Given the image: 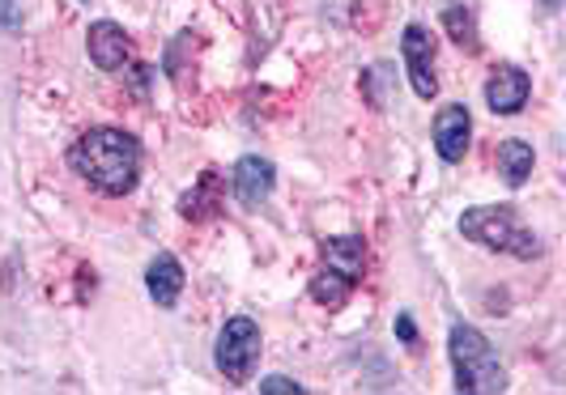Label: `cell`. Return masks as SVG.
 Segmentation results:
<instances>
[{
	"label": "cell",
	"instance_id": "ffe728a7",
	"mask_svg": "<svg viewBox=\"0 0 566 395\" xmlns=\"http://www.w3.org/2000/svg\"><path fill=\"white\" fill-rule=\"evenodd\" d=\"M82 4H90V0H82Z\"/></svg>",
	"mask_w": 566,
	"mask_h": 395
},
{
	"label": "cell",
	"instance_id": "ba28073f",
	"mask_svg": "<svg viewBox=\"0 0 566 395\" xmlns=\"http://www.w3.org/2000/svg\"><path fill=\"white\" fill-rule=\"evenodd\" d=\"M469 137H473V119H469L464 103H448L443 111L434 115V149H439V158L448 167H455L469 153Z\"/></svg>",
	"mask_w": 566,
	"mask_h": 395
},
{
	"label": "cell",
	"instance_id": "7a4b0ae2",
	"mask_svg": "<svg viewBox=\"0 0 566 395\" xmlns=\"http://www.w3.org/2000/svg\"><path fill=\"white\" fill-rule=\"evenodd\" d=\"M448 353H452L455 392H464V395L507 392V370L499 362L494 344H490L473 323H455L452 337H448Z\"/></svg>",
	"mask_w": 566,
	"mask_h": 395
},
{
	"label": "cell",
	"instance_id": "4fadbf2b",
	"mask_svg": "<svg viewBox=\"0 0 566 395\" xmlns=\"http://www.w3.org/2000/svg\"><path fill=\"white\" fill-rule=\"evenodd\" d=\"M533 162H537V153H533V145L528 141L499 145V174H503L507 188H524L528 174H533Z\"/></svg>",
	"mask_w": 566,
	"mask_h": 395
},
{
	"label": "cell",
	"instance_id": "9c48e42d",
	"mask_svg": "<svg viewBox=\"0 0 566 395\" xmlns=\"http://www.w3.org/2000/svg\"><path fill=\"white\" fill-rule=\"evenodd\" d=\"M85 52H90V60H94L103 73H115V68H124V64H128L133 43H128L124 26H115V22L103 18V22H94L90 34H85Z\"/></svg>",
	"mask_w": 566,
	"mask_h": 395
},
{
	"label": "cell",
	"instance_id": "5bb4252c",
	"mask_svg": "<svg viewBox=\"0 0 566 395\" xmlns=\"http://www.w3.org/2000/svg\"><path fill=\"white\" fill-rule=\"evenodd\" d=\"M443 26H448V34H452V43H460L464 52H478V47H482V39H478V22H473V4L452 0V4L443 9Z\"/></svg>",
	"mask_w": 566,
	"mask_h": 395
},
{
	"label": "cell",
	"instance_id": "3957f363",
	"mask_svg": "<svg viewBox=\"0 0 566 395\" xmlns=\"http://www.w3.org/2000/svg\"><path fill=\"white\" fill-rule=\"evenodd\" d=\"M460 234H464L469 243L485 247V252H503V255H515V259H537L541 255V238L520 222V213H515L511 204H478V209H464Z\"/></svg>",
	"mask_w": 566,
	"mask_h": 395
},
{
	"label": "cell",
	"instance_id": "8fae6325",
	"mask_svg": "<svg viewBox=\"0 0 566 395\" xmlns=\"http://www.w3.org/2000/svg\"><path fill=\"white\" fill-rule=\"evenodd\" d=\"M145 289H149V298L158 302V307H175L179 302V293H184V268H179V259L175 255H154V264L145 268Z\"/></svg>",
	"mask_w": 566,
	"mask_h": 395
},
{
	"label": "cell",
	"instance_id": "d6986e66",
	"mask_svg": "<svg viewBox=\"0 0 566 395\" xmlns=\"http://www.w3.org/2000/svg\"><path fill=\"white\" fill-rule=\"evenodd\" d=\"M545 4H549V9H554V4H558V0H545Z\"/></svg>",
	"mask_w": 566,
	"mask_h": 395
},
{
	"label": "cell",
	"instance_id": "e0dca14e",
	"mask_svg": "<svg viewBox=\"0 0 566 395\" xmlns=\"http://www.w3.org/2000/svg\"><path fill=\"white\" fill-rule=\"evenodd\" d=\"M397 337L405 340V344H418V328H413V319H409V314H400L397 319Z\"/></svg>",
	"mask_w": 566,
	"mask_h": 395
},
{
	"label": "cell",
	"instance_id": "ac0fdd59",
	"mask_svg": "<svg viewBox=\"0 0 566 395\" xmlns=\"http://www.w3.org/2000/svg\"><path fill=\"white\" fill-rule=\"evenodd\" d=\"M18 22H22V18L13 13V0H0V26H4V30H13V26H18Z\"/></svg>",
	"mask_w": 566,
	"mask_h": 395
},
{
	"label": "cell",
	"instance_id": "30bf717a",
	"mask_svg": "<svg viewBox=\"0 0 566 395\" xmlns=\"http://www.w3.org/2000/svg\"><path fill=\"white\" fill-rule=\"evenodd\" d=\"M319 252H324V268H333V273H340L345 281H354V285L363 281V273H367V243H363L358 234L324 238Z\"/></svg>",
	"mask_w": 566,
	"mask_h": 395
},
{
	"label": "cell",
	"instance_id": "5b68a950",
	"mask_svg": "<svg viewBox=\"0 0 566 395\" xmlns=\"http://www.w3.org/2000/svg\"><path fill=\"white\" fill-rule=\"evenodd\" d=\"M400 56H405V68H409V85L418 98H434L439 94V77H434V39L426 26H405L400 34Z\"/></svg>",
	"mask_w": 566,
	"mask_h": 395
},
{
	"label": "cell",
	"instance_id": "7c38bea8",
	"mask_svg": "<svg viewBox=\"0 0 566 395\" xmlns=\"http://www.w3.org/2000/svg\"><path fill=\"white\" fill-rule=\"evenodd\" d=\"M222 179L213 174V170H205L197 179V188L188 192V196L179 200V213L188 217V222H205V217H218L222 213Z\"/></svg>",
	"mask_w": 566,
	"mask_h": 395
},
{
	"label": "cell",
	"instance_id": "9a60e30c",
	"mask_svg": "<svg viewBox=\"0 0 566 395\" xmlns=\"http://www.w3.org/2000/svg\"><path fill=\"white\" fill-rule=\"evenodd\" d=\"M358 285L345 281L340 273H333V268H319L312 277V298L319 302V307H328V311H340L345 302H349V293H354Z\"/></svg>",
	"mask_w": 566,
	"mask_h": 395
},
{
	"label": "cell",
	"instance_id": "8992f818",
	"mask_svg": "<svg viewBox=\"0 0 566 395\" xmlns=\"http://www.w3.org/2000/svg\"><path fill=\"white\" fill-rule=\"evenodd\" d=\"M273 188H277V170H273L269 158H260V153L239 158L234 170H230V192H234V200L243 209H260L264 200L273 196Z\"/></svg>",
	"mask_w": 566,
	"mask_h": 395
},
{
	"label": "cell",
	"instance_id": "277c9868",
	"mask_svg": "<svg viewBox=\"0 0 566 395\" xmlns=\"http://www.w3.org/2000/svg\"><path fill=\"white\" fill-rule=\"evenodd\" d=\"M260 353H264V340H260V328H255L252 314L227 319V328L218 332V349H213V362L227 374V383H252Z\"/></svg>",
	"mask_w": 566,
	"mask_h": 395
},
{
	"label": "cell",
	"instance_id": "52a82bcc",
	"mask_svg": "<svg viewBox=\"0 0 566 395\" xmlns=\"http://www.w3.org/2000/svg\"><path fill=\"white\" fill-rule=\"evenodd\" d=\"M528 94H533V82H528V73L515 68V64H499V68L490 73V82H485V103H490L494 115H520L524 103H528Z\"/></svg>",
	"mask_w": 566,
	"mask_h": 395
},
{
	"label": "cell",
	"instance_id": "2e32d148",
	"mask_svg": "<svg viewBox=\"0 0 566 395\" xmlns=\"http://www.w3.org/2000/svg\"><path fill=\"white\" fill-rule=\"evenodd\" d=\"M260 392L264 395H298L303 392V383H294V378H285V374H273V378L260 383Z\"/></svg>",
	"mask_w": 566,
	"mask_h": 395
},
{
	"label": "cell",
	"instance_id": "6da1fadb",
	"mask_svg": "<svg viewBox=\"0 0 566 395\" xmlns=\"http://www.w3.org/2000/svg\"><path fill=\"white\" fill-rule=\"evenodd\" d=\"M69 167L82 174L98 196H128L142 179V141L124 128H90L69 149Z\"/></svg>",
	"mask_w": 566,
	"mask_h": 395
}]
</instances>
